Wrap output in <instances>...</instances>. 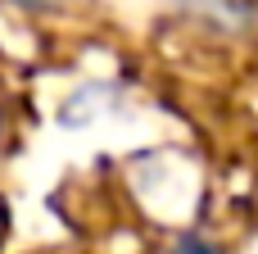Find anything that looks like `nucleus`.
Returning a JSON list of instances; mask_svg holds the SVG:
<instances>
[{
    "mask_svg": "<svg viewBox=\"0 0 258 254\" xmlns=\"http://www.w3.org/2000/svg\"><path fill=\"white\" fill-rule=\"evenodd\" d=\"M172 254H218V245H213V241H204V236H186Z\"/></svg>",
    "mask_w": 258,
    "mask_h": 254,
    "instance_id": "obj_1",
    "label": "nucleus"
}]
</instances>
